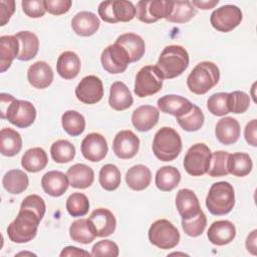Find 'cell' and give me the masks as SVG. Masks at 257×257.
<instances>
[{
  "label": "cell",
  "instance_id": "obj_1",
  "mask_svg": "<svg viewBox=\"0 0 257 257\" xmlns=\"http://www.w3.org/2000/svg\"><path fill=\"white\" fill-rule=\"evenodd\" d=\"M1 118L20 128L30 126L36 118L35 106L28 100L16 99L13 95L2 92L0 94Z\"/></svg>",
  "mask_w": 257,
  "mask_h": 257
},
{
  "label": "cell",
  "instance_id": "obj_2",
  "mask_svg": "<svg viewBox=\"0 0 257 257\" xmlns=\"http://www.w3.org/2000/svg\"><path fill=\"white\" fill-rule=\"evenodd\" d=\"M189 66V53L181 45H168L161 52L157 67L166 79L181 75Z\"/></svg>",
  "mask_w": 257,
  "mask_h": 257
},
{
  "label": "cell",
  "instance_id": "obj_3",
  "mask_svg": "<svg viewBox=\"0 0 257 257\" xmlns=\"http://www.w3.org/2000/svg\"><path fill=\"white\" fill-rule=\"evenodd\" d=\"M220 79V70L217 64L211 61L199 62L187 77V85L195 94H205L213 88Z\"/></svg>",
  "mask_w": 257,
  "mask_h": 257
},
{
  "label": "cell",
  "instance_id": "obj_4",
  "mask_svg": "<svg viewBox=\"0 0 257 257\" xmlns=\"http://www.w3.org/2000/svg\"><path fill=\"white\" fill-rule=\"evenodd\" d=\"M40 221L33 211L20 209L16 218L8 225L7 235L14 243H27L35 238Z\"/></svg>",
  "mask_w": 257,
  "mask_h": 257
},
{
  "label": "cell",
  "instance_id": "obj_5",
  "mask_svg": "<svg viewBox=\"0 0 257 257\" xmlns=\"http://www.w3.org/2000/svg\"><path fill=\"white\" fill-rule=\"evenodd\" d=\"M235 205V193L233 186L225 181L214 183L206 197V207L216 216L230 213Z\"/></svg>",
  "mask_w": 257,
  "mask_h": 257
},
{
  "label": "cell",
  "instance_id": "obj_6",
  "mask_svg": "<svg viewBox=\"0 0 257 257\" xmlns=\"http://www.w3.org/2000/svg\"><path fill=\"white\" fill-rule=\"evenodd\" d=\"M182 151L180 135L172 127H161L154 137L153 152L162 162L174 161Z\"/></svg>",
  "mask_w": 257,
  "mask_h": 257
},
{
  "label": "cell",
  "instance_id": "obj_7",
  "mask_svg": "<svg viewBox=\"0 0 257 257\" xmlns=\"http://www.w3.org/2000/svg\"><path fill=\"white\" fill-rule=\"evenodd\" d=\"M148 236L153 245L163 250L176 247L181 238L178 229L167 219L155 221L149 229Z\"/></svg>",
  "mask_w": 257,
  "mask_h": 257
},
{
  "label": "cell",
  "instance_id": "obj_8",
  "mask_svg": "<svg viewBox=\"0 0 257 257\" xmlns=\"http://www.w3.org/2000/svg\"><path fill=\"white\" fill-rule=\"evenodd\" d=\"M163 81V74L157 65H146L136 75L134 91L139 97L156 94L162 89Z\"/></svg>",
  "mask_w": 257,
  "mask_h": 257
},
{
  "label": "cell",
  "instance_id": "obj_9",
  "mask_svg": "<svg viewBox=\"0 0 257 257\" xmlns=\"http://www.w3.org/2000/svg\"><path fill=\"white\" fill-rule=\"evenodd\" d=\"M212 153L209 147L203 143L193 145L186 153L184 158L185 171L193 176L199 177L208 173L210 168Z\"/></svg>",
  "mask_w": 257,
  "mask_h": 257
},
{
  "label": "cell",
  "instance_id": "obj_10",
  "mask_svg": "<svg viewBox=\"0 0 257 257\" xmlns=\"http://www.w3.org/2000/svg\"><path fill=\"white\" fill-rule=\"evenodd\" d=\"M97 10L100 18L108 23L128 22L136 17V6L126 0L103 1Z\"/></svg>",
  "mask_w": 257,
  "mask_h": 257
},
{
  "label": "cell",
  "instance_id": "obj_11",
  "mask_svg": "<svg viewBox=\"0 0 257 257\" xmlns=\"http://www.w3.org/2000/svg\"><path fill=\"white\" fill-rule=\"evenodd\" d=\"M173 9L172 0H141L136 6V17L145 23L167 19Z\"/></svg>",
  "mask_w": 257,
  "mask_h": 257
},
{
  "label": "cell",
  "instance_id": "obj_12",
  "mask_svg": "<svg viewBox=\"0 0 257 257\" xmlns=\"http://www.w3.org/2000/svg\"><path fill=\"white\" fill-rule=\"evenodd\" d=\"M242 11L235 5H224L215 9L210 16V23L220 32H230L242 21Z\"/></svg>",
  "mask_w": 257,
  "mask_h": 257
},
{
  "label": "cell",
  "instance_id": "obj_13",
  "mask_svg": "<svg viewBox=\"0 0 257 257\" xmlns=\"http://www.w3.org/2000/svg\"><path fill=\"white\" fill-rule=\"evenodd\" d=\"M100 61L103 69L111 74L125 71L127 65L131 63L130 56L125 49L115 42L103 49Z\"/></svg>",
  "mask_w": 257,
  "mask_h": 257
},
{
  "label": "cell",
  "instance_id": "obj_14",
  "mask_svg": "<svg viewBox=\"0 0 257 257\" xmlns=\"http://www.w3.org/2000/svg\"><path fill=\"white\" fill-rule=\"evenodd\" d=\"M76 98L85 104H94L103 96V85L95 75L84 76L75 87Z\"/></svg>",
  "mask_w": 257,
  "mask_h": 257
},
{
  "label": "cell",
  "instance_id": "obj_15",
  "mask_svg": "<svg viewBox=\"0 0 257 257\" xmlns=\"http://www.w3.org/2000/svg\"><path fill=\"white\" fill-rule=\"evenodd\" d=\"M140 149V140L138 136L130 131L123 130L118 132L112 142V150L114 155L119 159L134 158Z\"/></svg>",
  "mask_w": 257,
  "mask_h": 257
},
{
  "label": "cell",
  "instance_id": "obj_16",
  "mask_svg": "<svg viewBox=\"0 0 257 257\" xmlns=\"http://www.w3.org/2000/svg\"><path fill=\"white\" fill-rule=\"evenodd\" d=\"M82 156L90 162H100L107 154L108 148L104 137L98 133L88 134L81 142Z\"/></svg>",
  "mask_w": 257,
  "mask_h": 257
},
{
  "label": "cell",
  "instance_id": "obj_17",
  "mask_svg": "<svg viewBox=\"0 0 257 257\" xmlns=\"http://www.w3.org/2000/svg\"><path fill=\"white\" fill-rule=\"evenodd\" d=\"M88 221L96 237H107L114 232L116 227L114 215L105 208H97L91 212Z\"/></svg>",
  "mask_w": 257,
  "mask_h": 257
},
{
  "label": "cell",
  "instance_id": "obj_18",
  "mask_svg": "<svg viewBox=\"0 0 257 257\" xmlns=\"http://www.w3.org/2000/svg\"><path fill=\"white\" fill-rule=\"evenodd\" d=\"M176 208L182 220H188L199 214L200 203L196 194L190 189H181L176 196Z\"/></svg>",
  "mask_w": 257,
  "mask_h": 257
},
{
  "label": "cell",
  "instance_id": "obj_19",
  "mask_svg": "<svg viewBox=\"0 0 257 257\" xmlns=\"http://www.w3.org/2000/svg\"><path fill=\"white\" fill-rule=\"evenodd\" d=\"M158 107L162 112L180 117L191 110L193 104L184 96L176 94H167L158 99Z\"/></svg>",
  "mask_w": 257,
  "mask_h": 257
},
{
  "label": "cell",
  "instance_id": "obj_20",
  "mask_svg": "<svg viewBox=\"0 0 257 257\" xmlns=\"http://www.w3.org/2000/svg\"><path fill=\"white\" fill-rule=\"evenodd\" d=\"M209 241L217 246H223L231 243L236 236L234 224L228 220L215 221L208 230Z\"/></svg>",
  "mask_w": 257,
  "mask_h": 257
},
{
  "label": "cell",
  "instance_id": "obj_21",
  "mask_svg": "<svg viewBox=\"0 0 257 257\" xmlns=\"http://www.w3.org/2000/svg\"><path fill=\"white\" fill-rule=\"evenodd\" d=\"M28 82L35 88L44 89L53 81V70L45 61H36L27 70Z\"/></svg>",
  "mask_w": 257,
  "mask_h": 257
},
{
  "label": "cell",
  "instance_id": "obj_22",
  "mask_svg": "<svg viewBox=\"0 0 257 257\" xmlns=\"http://www.w3.org/2000/svg\"><path fill=\"white\" fill-rule=\"evenodd\" d=\"M67 175L60 171H49L45 173L41 179L43 191L51 197L62 196L69 186Z\"/></svg>",
  "mask_w": 257,
  "mask_h": 257
},
{
  "label": "cell",
  "instance_id": "obj_23",
  "mask_svg": "<svg viewBox=\"0 0 257 257\" xmlns=\"http://www.w3.org/2000/svg\"><path fill=\"white\" fill-rule=\"evenodd\" d=\"M160 112L153 105H141L132 114V122L139 132L151 131L159 121Z\"/></svg>",
  "mask_w": 257,
  "mask_h": 257
},
{
  "label": "cell",
  "instance_id": "obj_24",
  "mask_svg": "<svg viewBox=\"0 0 257 257\" xmlns=\"http://www.w3.org/2000/svg\"><path fill=\"white\" fill-rule=\"evenodd\" d=\"M215 135L221 144L225 146L233 145L239 140L240 124L236 118L225 116L217 122L215 127Z\"/></svg>",
  "mask_w": 257,
  "mask_h": 257
},
{
  "label": "cell",
  "instance_id": "obj_25",
  "mask_svg": "<svg viewBox=\"0 0 257 257\" xmlns=\"http://www.w3.org/2000/svg\"><path fill=\"white\" fill-rule=\"evenodd\" d=\"M98 17L90 11H81L75 14L71 20L73 31L83 37L93 35L99 28Z\"/></svg>",
  "mask_w": 257,
  "mask_h": 257
},
{
  "label": "cell",
  "instance_id": "obj_26",
  "mask_svg": "<svg viewBox=\"0 0 257 257\" xmlns=\"http://www.w3.org/2000/svg\"><path fill=\"white\" fill-rule=\"evenodd\" d=\"M134 98L128 87L121 81H115L109 89L108 104L114 110H125L132 106Z\"/></svg>",
  "mask_w": 257,
  "mask_h": 257
},
{
  "label": "cell",
  "instance_id": "obj_27",
  "mask_svg": "<svg viewBox=\"0 0 257 257\" xmlns=\"http://www.w3.org/2000/svg\"><path fill=\"white\" fill-rule=\"evenodd\" d=\"M80 59L73 51L62 52L56 62V71L64 79L75 78L80 71Z\"/></svg>",
  "mask_w": 257,
  "mask_h": 257
},
{
  "label": "cell",
  "instance_id": "obj_28",
  "mask_svg": "<svg viewBox=\"0 0 257 257\" xmlns=\"http://www.w3.org/2000/svg\"><path fill=\"white\" fill-rule=\"evenodd\" d=\"M66 175L71 187L75 189H86L90 187L94 181L93 170L85 164H75L71 166Z\"/></svg>",
  "mask_w": 257,
  "mask_h": 257
},
{
  "label": "cell",
  "instance_id": "obj_29",
  "mask_svg": "<svg viewBox=\"0 0 257 257\" xmlns=\"http://www.w3.org/2000/svg\"><path fill=\"white\" fill-rule=\"evenodd\" d=\"M115 43L122 46L130 56L131 63L139 61L145 54L146 45L144 39L136 33H124L119 35Z\"/></svg>",
  "mask_w": 257,
  "mask_h": 257
},
{
  "label": "cell",
  "instance_id": "obj_30",
  "mask_svg": "<svg viewBox=\"0 0 257 257\" xmlns=\"http://www.w3.org/2000/svg\"><path fill=\"white\" fill-rule=\"evenodd\" d=\"M18 54L19 41L15 35H2L0 37V71L5 72Z\"/></svg>",
  "mask_w": 257,
  "mask_h": 257
},
{
  "label": "cell",
  "instance_id": "obj_31",
  "mask_svg": "<svg viewBox=\"0 0 257 257\" xmlns=\"http://www.w3.org/2000/svg\"><path fill=\"white\" fill-rule=\"evenodd\" d=\"M19 41V54L17 59L28 61L34 58L39 49V39L31 31H19L15 34Z\"/></svg>",
  "mask_w": 257,
  "mask_h": 257
},
{
  "label": "cell",
  "instance_id": "obj_32",
  "mask_svg": "<svg viewBox=\"0 0 257 257\" xmlns=\"http://www.w3.org/2000/svg\"><path fill=\"white\" fill-rule=\"evenodd\" d=\"M152 181L151 170L145 165L133 166L125 174V182L130 189L143 191L149 187Z\"/></svg>",
  "mask_w": 257,
  "mask_h": 257
},
{
  "label": "cell",
  "instance_id": "obj_33",
  "mask_svg": "<svg viewBox=\"0 0 257 257\" xmlns=\"http://www.w3.org/2000/svg\"><path fill=\"white\" fill-rule=\"evenodd\" d=\"M48 163L46 152L42 148H31L27 150L21 158L22 168L29 173L42 171Z\"/></svg>",
  "mask_w": 257,
  "mask_h": 257
},
{
  "label": "cell",
  "instance_id": "obj_34",
  "mask_svg": "<svg viewBox=\"0 0 257 257\" xmlns=\"http://www.w3.org/2000/svg\"><path fill=\"white\" fill-rule=\"evenodd\" d=\"M22 148V138L11 127H3L0 132V152L5 157L17 155Z\"/></svg>",
  "mask_w": 257,
  "mask_h": 257
},
{
  "label": "cell",
  "instance_id": "obj_35",
  "mask_svg": "<svg viewBox=\"0 0 257 257\" xmlns=\"http://www.w3.org/2000/svg\"><path fill=\"white\" fill-rule=\"evenodd\" d=\"M181 181L180 171L173 166H164L157 171L155 183L159 190L170 192L177 188Z\"/></svg>",
  "mask_w": 257,
  "mask_h": 257
},
{
  "label": "cell",
  "instance_id": "obj_36",
  "mask_svg": "<svg viewBox=\"0 0 257 257\" xmlns=\"http://www.w3.org/2000/svg\"><path fill=\"white\" fill-rule=\"evenodd\" d=\"M2 185L8 193L17 195L21 194L27 189L29 185V179L23 171L14 169L8 171L4 175L2 179Z\"/></svg>",
  "mask_w": 257,
  "mask_h": 257
},
{
  "label": "cell",
  "instance_id": "obj_37",
  "mask_svg": "<svg viewBox=\"0 0 257 257\" xmlns=\"http://www.w3.org/2000/svg\"><path fill=\"white\" fill-rule=\"evenodd\" d=\"M69 236L72 241L81 244H89L96 237L88 219H78L73 221L69 227Z\"/></svg>",
  "mask_w": 257,
  "mask_h": 257
},
{
  "label": "cell",
  "instance_id": "obj_38",
  "mask_svg": "<svg viewBox=\"0 0 257 257\" xmlns=\"http://www.w3.org/2000/svg\"><path fill=\"white\" fill-rule=\"evenodd\" d=\"M196 13L197 9L192 5L191 1L176 0L173 1L172 12L166 20L172 23H185L190 21Z\"/></svg>",
  "mask_w": 257,
  "mask_h": 257
},
{
  "label": "cell",
  "instance_id": "obj_39",
  "mask_svg": "<svg viewBox=\"0 0 257 257\" xmlns=\"http://www.w3.org/2000/svg\"><path fill=\"white\" fill-rule=\"evenodd\" d=\"M63 130L71 137L81 135L85 130L84 116L76 110H67L61 116Z\"/></svg>",
  "mask_w": 257,
  "mask_h": 257
},
{
  "label": "cell",
  "instance_id": "obj_40",
  "mask_svg": "<svg viewBox=\"0 0 257 257\" xmlns=\"http://www.w3.org/2000/svg\"><path fill=\"white\" fill-rule=\"evenodd\" d=\"M253 168L250 156L246 153H234L229 157V174L236 177H245L249 175Z\"/></svg>",
  "mask_w": 257,
  "mask_h": 257
},
{
  "label": "cell",
  "instance_id": "obj_41",
  "mask_svg": "<svg viewBox=\"0 0 257 257\" xmlns=\"http://www.w3.org/2000/svg\"><path fill=\"white\" fill-rule=\"evenodd\" d=\"M176 118L179 125L186 132L199 131L203 126V123L205 120L203 111L196 104H193V107L189 112Z\"/></svg>",
  "mask_w": 257,
  "mask_h": 257
},
{
  "label": "cell",
  "instance_id": "obj_42",
  "mask_svg": "<svg viewBox=\"0 0 257 257\" xmlns=\"http://www.w3.org/2000/svg\"><path fill=\"white\" fill-rule=\"evenodd\" d=\"M50 154L55 163H68L75 157V147L67 140H58L51 145Z\"/></svg>",
  "mask_w": 257,
  "mask_h": 257
},
{
  "label": "cell",
  "instance_id": "obj_43",
  "mask_svg": "<svg viewBox=\"0 0 257 257\" xmlns=\"http://www.w3.org/2000/svg\"><path fill=\"white\" fill-rule=\"evenodd\" d=\"M98 181L104 190L114 191L120 185V171L115 165L106 164L99 171Z\"/></svg>",
  "mask_w": 257,
  "mask_h": 257
},
{
  "label": "cell",
  "instance_id": "obj_44",
  "mask_svg": "<svg viewBox=\"0 0 257 257\" xmlns=\"http://www.w3.org/2000/svg\"><path fill=\"white\" fill-rule=\"evenodd\" d=\"M229 157L230 154L224 151L212 153L210 168L208 174L210 177H223L229 174Z\"/></svg>",
  "mask_w": 257,
  "mask_h": 257
},
{
  "label": "cell",
  "instance_id": "obj_45",
  "mask_svg": "<svg viewBox=\"0 0 257 257\" xmlns=\"http://www.w3.org/2000/svg\"><path fill=\"white\" fill-rule=\"evenodd\" d=\"M66 210L72 217H82L89 210V201L82 193H72L66 200Z\"/></svg>",
  "mask_w": 257,
  "mask_h": 257
},
{
  "label": "cell",
  "instance_id": "obj_46",
  "mask_svg": "<svg viewBox=\"0 0 257 257\" xmlns=\"http://www.w3.org/2000/svg\"><path fill=\"white\" fill-rule=\"evenodd\" d=\"M207 226V218L204 212L201 210L195 217L182 220V228L184 232L190 237H198L202 235Z\"/></svg>",
  "mask_w": 257,
  "mask_h": 257
},
{
  "label": "cell",
  "instance_id": "obj_47",
  "mask_svg": "<svg viewBox=\"0 0 257 257\" xmlns=\"http://www.w3.org/2000/svg\"><path fill=\"white\" fill-rule=\"evenodd\" d=\"M228 94L229 92H217L212 94L207 100L208 110L217 116H223L229 113Z\"/></svg>",
  "mask_w": 257,
  "mask_h": 257
},
{
  "label": "cell",
  "instance_id": "obj_48",
  "mask_svg": "<svg viewBox=\"0 0 257 257\" xmlns=\"http://www.w3.org/2000/svg\"><path fill=\"white\" fill-rule=\"evenodd\" d=\"M250 105V97L249 95L240 90H235L233 92H229L228 94V107L229 111L233 113H243L245 112Z\"/></svg>",
  "mask_w": 257,
  "mask_h": 257
},
{
  "label": "cell",
  "instance_id": "obj_49",
  "mask_svg": "<svg viewBox=\"0 0 257 257\" xmlns=\"http://www.w3.org/2000/svg\"><path fill=\"white\" fill-rule=\"evenodd\" d=\"M20 209L31 210L38 216L40 220H42L46 211V206L44 200L40 196L32 194L24 198L20 205Z\"/></svg>",
  "mask_w": 257,
  "mask_h": 257
},
{
  "label": "cell",
  "instance_id": "obj_50",
  "mask_svg": "<svg viewBox=\"0 0 257 257\" xmlns=\"http://www.w3.org/2000/svg\"><path fill=\"white\" fill-rule=\"evenodd\" d=\"M91 256H111L116 257L119 254L118 246L111 240H101L96 242L91 248Z\"/></svg>",
  "mask_w": 257,
  "mask_h": 257
},
{
  "label": "cell",
  "instance_id": "obj_51",
  "mask_svg": "<svg viewBox=\"0 0 257 257\" xmlns=\"http://www.w3.org/2000/svg\"><path fill=\"white\" fill-rule=\"evenodd\" d=\"M21 6L23 12L31 18L42 17L46 12L44 0H23Z\"/></svg>",
  "mask_w": 257,
  "mask_h": 257
},
{
  "label": "cell",
  "instance_id": "obj_52",
  "mask_svg": "<svg viewBox=\"0 0 257 257\" xmlns=\"http://www.w3.org/2000/svg\"><path fill=\"white\" fill-rule=\"evenodd\" d=\"M71 0H44L45 10L52 15H61L69 11Z\"/></svg>",
  "mask_w": 257,
  "mask_h": 257
},
{
  "label": "cell",
  "instance_id": "obj_53",
  "mask_svg": "<svg viewBox=\"0 0 257 257\" xmlns=\"http://www.w3.org/2000/svg\"><path fill=\"white\" fill-rule=\"evenodd\" d=\"M0 25L4 26L11 18L15 11V1L1 0L0 1Z\"/></svg>",
  "mask_w": 257,
  "mask_h": 257
},
{
  "label": "cell",
  "instance_id": "obj_54",
  "mask_svg": "<svg viewBox=\"0 0 257 257\" xmlns=\"http://www.w3.org/2000/svg\"><path fill=\"white\" fill-rule=\"evenodd\" d=\"M257 120L254 118L252 120H250L244 130V137L246 142L253 146L256 147L257 146Z\"/></svg>",
  "mask_w": 257,
  "mask_h": 257
},
{
  "label": "cell",
  "instance_id": "obj_55",
  "mask_svg": "<svg viewBox=\"0 0 257 257\" xmlns=\"http://www.w3.org/2000/svg\"><path fill=\"white\" fill-rule=\"evenodd\" d=\"M89 255H91V254L82 249L74 247V246H67V247L63 248L62 251L60 252L61 257H63V256H89Z\"/></svg>",
  "mask_w": 257,
  "mask_h": 257
},
{
  "label": "cell",
  "instance_id": "obj_56",
  "mask_svg": "<svg viewBox=\"0 0 257 257\" xmlns=\"http://www.w3.org/2000/svg\"><path fill=\"white\" fill-rule=\"evenodd\" d=\"M256 235H257V230H253L246 239V248L248 252H250L252 255H256Z\"/></svg>",
  "mask_w": 257,
  "mask_h": 257
},
{
  "label": "cell",
  "instance_id": "obj_57",
  "mask_svg": "<svg viewBox=\"0 0 257 257\" xmlns=\"http://www.w3.org/2000/svg\"><path fill=\"white\" fill-rule=\"evenodd\" d=\"M191 3H192V5H193L194 7H197V8L203 9V10H208V9L214 8V7L219 3V1H218V0H209V1H192Z\"/></svg>",
  "mask_w": 257,
  "mask_h": 257
}]
</instances>
